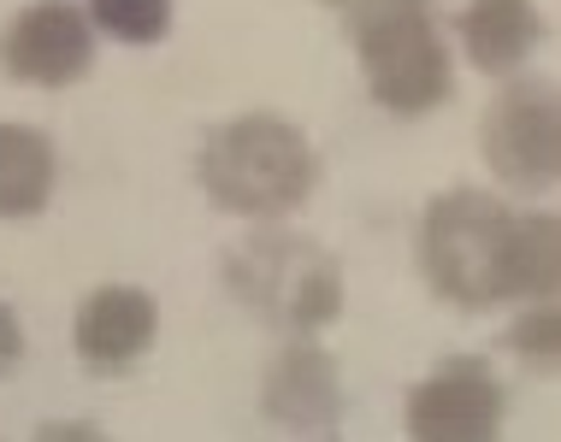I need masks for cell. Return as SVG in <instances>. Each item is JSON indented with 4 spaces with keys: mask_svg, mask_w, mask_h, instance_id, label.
Masks as SVG:
<instances>
[{
    "mask_svg": "<svg viewBox=\"0 0 561 442\" xmlns=\"http://www.w3.org/2000/svg\"><path fill=\"white\" fill-rule=\"evenodd\" d=\"M455 36H461V54L473 59L491 78H508L526 54L538 48L543 19L533 0H467L461 19H455Z\"/></svg>",
    "mask_w": 561,
    "mask_h": 442,
    "instance_id": "cell-10",
    "label": "cell"
},
{
    "mask_svg": "<svg viewBox=\"0 0 561 442\" xmlns=\"http://www.w3.org/2000/svg\"><path fill=\"white\" fill-rule=\"evenodd\" d=\"M54 142L30 125H0V219H36L54 195Z\"/></svg>",
    "mask_w": 561,
    "mask_h": 442,
    "instance_id": "cell-11",
    "label": "cell"
},
{
    "mask_svg": "<svg viewBox=\"0 0 561 442\" xmlns=\"http://www.w3.org/2000/svg\"><path fill=\"white\" fill-rule=\"evenodd\" d=\"M0 66L7 78L30 89H71L95 66V30H89L83 7L71 0H30L19 19L0 36Z\"/></svg>",
    "mask_w": 561,
    "mask_h": 442,
    "instance_id": "cell-7",
    "label": "cell"
},
{
    "mask_svg": "<svg viewBox=\"0 0 561 442\" xmlns=\"http://www.w3.org/2000/svg\"><path fill=\"white\" fill-rule=\"evenodd\" d=\"M508 348H514L520 360H533V365H543V372H550V365H556V348H561V318H556L550 301H533V307L520 313V325L508 330Z\"/></svg>",
    "mask_w": 561,
    "mask_h": 442,
    "instance_id": "cell-13",
    "label": "cell"
},
{
    "mask_svg": "<svg viewBox=\"0 0 561 442\" xmlns=\"http://www.w3.org/2000/svg\"><path fill=\"white\" fill-rule=\"evenodd\" d=\"M420 271L467 313L503 301H550L561 278V231L550 212H520L496 195L449 189L420 219Z\"/></svg>",
    "mask_w": 561,
    "mask_h": 442,
    "instance_id": "cell-1",
    "label": "cell"
},
{
    "mask_svg": "<svg viewBox=\"0 0 561 442\" xmlns=\"http://www.w3.org/2000/svg\"><path fill=\"white\" fill-rule=\"evenodd\" d=\"M360 54L367 95L385 113L420 118L449 101L455 66L437 30V0H325Z\"/></svg>",
    "mask_w": 561,
    "mask_h": 442,
    "instance_id": "cell-2",
    "label": "cell"
},
{
    "mask_svg": "<svg viewBox=\"0 0 561 442\" xmlns=\"http://www.w3.org/2000/svg\"><path fill=\"white\" fill-rule=\"evenodd\" d=\"M202 189L219 212L237 219H284L313 195L320 154L290 118L278 113H242L202 142Z\"/></svg>",
    "mask_w": 561,
    "mask_h": 442,
    "instance_id": "cell-3",
    "label": "cell"
},
{
    "mask_svg": "<svg viewBox=\"0 0 561 442\" xmlns=\"http://www.w3.org/2000/svg\"><path fill=\"white\" fill-rule=\"evenodd\" d=\"M83 19L89 30L125 42V48H154L172 30V0H89Z\"/></svg>",
    "mask_w": 561,
    "mask_h": 442,
    "instance_id": "cell-12",
    "label": "cell"
},
{
    "mask_svg": "<svg viewBox=\"0 0 561 442\" xmlns=\"http://www.w3.org/2000/svg\"><path fill=\"white\" fill-rule=\"evenodd\" d=\"M503 414H508V395L496 384L491 360L449 354L432 377H420L408 389L402 424H408V442H496Z\"/></svg>",
    "mask_w": 561,
    "mask_h": 442,
    "instance_id": "cell-6",
    "label": "cell"
},
{
    "mask_svg": "<svg viewBox=\"0 0 561 442\" xmlns=\"http://www.w3.org/2000/svg\"><path fill=\"white\" fill-rule=\"evenodd\" d=\"M19 360H24V325H19V313L0 301V372L19 365Z\"/></svg>",
    "mask_w": 561,
    "mask_h": 442,
    "instance_id": "cell-14",
    "label": "cell"
},
{
    "mask_svg": "<svg viewBox=\"0 0 561 442\" xmlns=\"http://www.w3.org/2000/svg\"><path fill=\"white\" fill-rule=\"evenodd\" d=\"M160 337V301L136 283H101L78 301V325H71V342H78V360L101 377L130 372L136 360L154 348Z\"/></svg>",
    "mask_w": 561,
    "mask_h": 442,
    "instance_id": "cell-8",
    "label": "cell"
},
{
    "mask_svg": "<svg viewBox=\"0 0 561 442\" xmlns=\"http://www.w3.org/2000/svg\"><path fill=\"white\" fill-rule=\"evenodd\" d=\"M225 283L261 325L313 337L343 313V266L301 231H254L225 248Z\"/></svg>",
    "mask_w": 561,
    "mask_h": 442,
    "instance_id": "cell-4",
    "label": "cell"
},
{
    "mask_svg": "<svg viewBox=\"0 0 561 442\" xmlns=\"http://www.w3.org/2000/svg\"><path fill=\"white\" fill-rule=\"evenodd\" d=\"M30 442H107V437H101L95 424H83V419H54V424H42Z\"/></svg>",
    "mask_w": 561,
    "mask_h": 442,
    "instance_id": "cell-15",
    "label": "cell"
},
{
    "mask_svg": "<svg viewBox=\"0 0 561 442\" xmlns=\"http://www.w3.org/2000/svg\"><path fill=\"white\" fill-rule=\"evenodd\" d=\"M261 407L284 431H331L343 419V377L331 365V354L301 337L290 348H278V360L266 365Z\"/></svg>",
    "mask_w": 561,
    "mask_h": 442,
    "instance_id": "cell-9",
    "label": "cell"
},
{
    "mask_svg": "<svg viewBox=\"0 0 561 442\" xmlns=\"http://www.w3.org/2000/svg\"><path fill=\"white\" fill-rule=\"evenodd\" d=\"M484 165L496 172V183L533 195L550 189L561 172V113H556V89L543 78L508 83L503 95L484 106Z\"/></svg>",
    "mask_w": 561,
    "mask_h": 442,
    "instance_id": "cell-5",
    "label": "cell"
}]
</instances>
